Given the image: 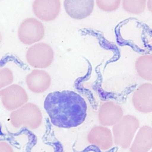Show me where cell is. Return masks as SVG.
I'll use <instances>...</instances> for the list:
<instances>
[{
    "label": "cell",
    "mask_w": 152,
    "mask_h": 152,
    "mask_svg": "<svg viewBox=\"0 0 152 152\" xmlns=\"http://www.w3.org/2000/svg\"><path fill=\"white\" fill-rule=\"evenodd\" d=\"M43 116L39 107L32 103H26L12 111L10 115L12 125L16 129L22 128L30 130L38 129L41 125Z\"/></svg>",
    "instance_id": "2"
},
{
    "label": "cell",
    "mask_w": 152,
    "mask_h": 152,
    "mask_svg": "<svg viewBox=\"0 0 152 152\" xmlns=\"http://www.w3.org/2000/svg\"><path fill=\"white\" fill-rule=\"evenodd\" d=\"M66 13L76 20L84 19L90 16L94 8V0H64Z\"/></svg>",
    "instance_id": "8"
},
{
    "label": "cell",
    "mask_w": 152,
    "mask_h": 152,
    "mask_svg": "<svg viewBox=\"0 0 152 152\" xmlns=\"http://www.w3.org/2000/svg\"><path fill=\"white\" fill-rule=\"evenodd\" d=\"M54 53L53 48L45 42H38L32 45L27 50L26 59L32 67L42 69L47 68L53 63Z\"/></svg>",
    "instance_id": "4"
},
{
    "label": "cell",
    "mask_w": 152,
    "mask_h": 152,
    "mask_svg": "<svg viewBox=\"0 0 152 152\" xmlns=\"http://www.w3.org/2000/svg\"><path fill=\"white\" fill-rule=\"evenodd\" d=\"M152 149V128L142 126L138 131L130 147V152H148Z\"/></svg>",
    "instance_id": "13"
},
{
    "label": "cell",
    "mask_w": 152,
    "mask_h": 152,
    "mask_svg": "<svg viewBox=\"0 0 152 152\" xmlns=\"http://www.w3.org/2000/svg\"><path fill=\"white\" fill-rule=\"evenodd\" d=\"M88 142L102 150H108L113 145L112 131L104 126H96L91 129L88 135Z\"/></svg>",
    "instance_id": "12"
},
{
    "label": "cell",
    "mask_w": 152,
    "mask_h": 152,
    "mask_svg": "<svg viewBox=\"0 0 152 152\" xmlns=\"http://www.w3.org/2000/svg\"><path fill=\"white\" fill-rule=\"evenodd\" d=\"M132 102L134 108L142 113L152 112V84L144 83L134 91Z\"/></svg>",
    "instance_id": "11"
},
{
    "label": "cell",
    "mask_w": 152,
    "mask_h": 152,
    "mask_svg": "<svg viewBox=\"0 0 152 152\" xmlns=\"http://www.w3.org/2000/svg\"><path fill=\"white\" fill-rule=\"evenodd\" d=\"M135 67L140 78L147 81H152V55H142L138 57Z\"/></svg>",
    "instance_id": "14"
},
{
    "label": "cell",
    "mask_w": 152,
    "mask_h": 152,
    "mask_svg": "<svg viewBox=\"0 0 152 152\" xmlns=\"http://www.w3.org/2000/svg\"><path fill=\"white\" fill-rule=\"evenodd\" d=\"M45 35L43 23L39 20L29 18L20 24L18 36L19 41L25 45H33L41 41Z\"/></svg>",
    "instance_id": "5"
},
{
    "label": "cell",
    "mask_w": 152,
    "mask_h": 152,
    "mask_svg": "<svg viewBox=\"0 0 152 152\" xmlns=\"http://www.w3.org/2000/svg\"><path fill=\"white\" fill-rule=\"evenodd\" d=\"M25 81L28 88L31 92L41 94L45 92L51 84V77L46 71L35 69L26 77Z\"/></svg>",
    "instance_id": "10"
},
{
    "label": "cell",
    "mask_w": 152,
    "mask_h": 152,
    "mask_svg": "<svg viewBox=\"0 0 152 152\" xmlns=\"http://www.w3.org/2000/svg\"><path fill=\"white\" fill-rule=\"evenodd\" d=\"M146 6L148 10V11L152 13V0H147Z\"/></svg>",
    "instance_id": "19"
},
{
    "label": "cell",
    "mask_w": 152,
    "mask_h": 152,
    "mask_svg": "<svg viewBox=\"0 0 152 152\" xmlns=\"http://www.w3.org/2000/svg\"><path fill=\"white\" fill-rule=\"evenodd\" d=\"M150 152H152V150H151V151H150Z\"/></svg>",
    "instance_id": "21"
},
{
    "label": "cell",
    "mask_w": 152,
    "mask_h": 152,
    "mask_svg": "<svg viewBox=\"0 0 152 152\" xmlns=\"http://www.w3.org/2000/svg\"><path fill=\"white\" fill-rule=\"evenodd\" d=\"M122 1L124 10L129 13L140 15L145 10L147 0H122Z\"/></svg>",
    "instance_id": "15"
},
{
    "label": "cell",
    "mask_w": 152,
    "mask_h": 152,
    "mask_svg": "<svg viewBox=\"0 0 152 152\" xmlns=\"http://www.w3.org/2000/svg\"><path fill=\"white\" fill-rule=\"evenodd\" d=\"M60 0H34L32 11L34 15L44 22L55 20L60 12Z\"/></svg>",
    "instance_id": "7"
},
{
    "label": "cell",
    "mask_w": 152,
    "mask_h": 152,
    "mask_svg": "<svg viewBox=\"0 0 152 152\" xmlns=\"http://www.w3.org/2000/svg\"><path fill=\"white\" fill-rule=\"evenodd\" d=\"M139 126L140 122L135 116L131 115L124 116L116 124L113 126V142L122 148H129Z\"/></svg>",
    "instance_id": "3"
},
{
    "label": "cell",
    "mask_w": 152,
    "mask_h": 152,
    "mask_svg": "<svg viewBox=\"0 0 152 152\" xmlns=\"http://www.w3.org/2000/svg\"><path fill=\"white\" fill-rule=\"evenodd\" d=\"M122 0H96L97 6L105 12H112L118 9Z\"/></svg>",
    "instance_id": "16"
},
{
    "label": "cell",
    "mask_w": 152,
    "mask_h": 152,
    "mask_svg": "<svg viewBox=\"0 0 152 152\" xmlns=\"http://www.w3.org/2000/svg\"><path fill=\"white\" fill-rule=\"evenodd\" d=\"M0 100L6 109L12 112L28 103L29 96L21 86L11 84L0 90Z\"/></svg>",
    "instance_id": "6"
},
{
    "label": "cell",
    "mask_w": 152,
    "mask_h": 152,
    "mask_svg": "<svg viewBox=\"0 0 152 152\" xmlns=\"http://www.w3.org/2000/svg\"><path fill=\"white\" fill-rule=\"evenodd\" d=\"M14 81V75L8 67L0 68V90L11 85Z\"/></svg>",
    "instance_id": "17"
},
{
    "label": "cell",
    "mask_w": 152,
    "mask_h": 152,
    "mask_svg": "<svg viewBox=\"0 0 152 152\" xmlns=\"http://www.w3.org/2000/svg\"><path fill=\"white\" fill-rule=\"evenodd\" d=\"M44 107L51 122L58 128L78 126L87 117V104L85 99L72 91L49 93L45 99Z\"/></svg>",
    "instance_id": "1"
},
{
    "label": "cell",
    "mask_w": 152,
    "mask_h": 152,
    "mask_svg": "<svg viewBox=\"0 0 152 152\" xmlns=\"http://www.w3.org/2000/svg\"><path fill=\"white\" fill-rule=\"evenodd\" d=\"M0 152H15L13 147L6 141H0Z\"/></svg>",
    "instance_id": "18"
},
{
    "label": "cell",
    "mask_w": 152,
    "mask_h": 152,
    "mask_svg": "<svg viewBox=\"0 0 152 152\" xmlns=\"http://www.w3.org/2000/svg\"><path fill=\"white\" fill-rule=\"evenodd\" d=\"M2 40H3V37H2L1 32V31H0V45H1V44Z\"/></svg>",
    "instance_id": "20"
},
{
    "label": "cell",
    "mask_w": 152,
    "mask_h": 152,
    "mask_svg": "<svg viewBox=\"0 0 152 152\" xmlns=\"http://www.w3.org/2000/svg\"><path fill=\"white\" fill-rule=\"evenodd\" d=\"M124 116L122 108L115 103L109 101L102 104L98 112L100 124L104 126H112Z\"/></svg>",
    "instance_id": "9"
}]
</instances>
